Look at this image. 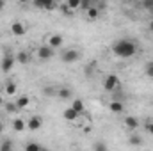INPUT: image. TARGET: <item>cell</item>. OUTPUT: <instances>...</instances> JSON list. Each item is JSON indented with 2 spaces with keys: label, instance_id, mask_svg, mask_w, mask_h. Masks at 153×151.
I'll return each instance as SVG.
<instances>
[{
  "label": "cell",
  "instance_id": "30",
  "mask_svg": "<svg viewBox=\"0 0 153 151\" xmlns=\"http://www.w3.org/2000/svg\"><path fill=\"white\" fill-rule=\"evenodd\" d=\"M5 9V2L4 0H0V11H4Z\"/></svg>",
  "mask_w": 153,
  "mask_h": 151
},
{
  "label": "cell",
  "instance_id": "3",
  "mask_svg": "<svg viewBox=\"0 0 153 151\" xmlns=\"http://www.w3.org/2000/svg\"><path fill=\"white\" fill-rule=\"evenodd\" d=\"M80 59V52L75 50V48H70V50H66V52H62V55H61V61L62 62H66V64H73Z\"/></svg>",
  "mask_w": 153,
  "mask_h": 151
},
{
  "label": "cell",
  "instance_id": "20",
  "mask_svg": "<svg viewBox=\"0 0 153 151\" xmlns=\"http://www.w3.org/2000/svg\"><path fill=\"white\" fill-rule=\"evenodd\" d=\"M85 14H87V18H89V20H96V18L100 16V11H98V7H96V5H93L91 9H87V11H85Z\"/></svg>",
  "mask_w": 153,
  "mask_h": 151
},
{
  "label": "cell",
  "instance_id": "24",
  "mask_svg": "<svg viewBox=\"0 0 153 151\" xmlns=\"http://www.w3.org/2000/svg\"><path fill=\"white\" fill-rule=\"evenodd\" d=\"M61 13H62L64 16H68V18H71V16H73V11H71L66 4H62V5H61Z\"/></svg>",
  "mask_w": 153,
  "mask_h": 151
},
{
  "label": "cell",
  "instance_id": "12",
  "mask_svg": "<svg viewBox=\"0 0 153 151\" xmlns=\"http://www.w3.org/2000/svg\"><path fill=\"white\" fill-rule=\"evenodd\" d=\"M109 110H111L112 114H123L125 105H123V101H116V100H112V101L109 103Z\"/></svg>",
  "mask_w": 153,
  "mask_h": 151
},
{
  "label": "cell",
  "instance_id": "17",
  "mask_svg": "<svg viewBox=\"0 0 153 151\" xmlns=\"http://www.w3.org/2000/svg\"><path fill=\"white\" fill-rule=\"evenodd\" d=\"M29 103H30V98H29L27 94H22V96L16 100V107H18V109H25V107H29Z\"/></svg>",
  "mask_w": 153,
  "mask_h": 151
},
{
  "label": "cell",
  "instance_id": "14",
  "mask_svg": "<svg viewBox=\"0 0 153 151\" xmlns=\"http://www.w3.org/2000/svg\"><path fill=\"white\" fill-rule=\"evenodd\" d=\"M71 109H73V110H75L78 115H80V114H84V110H85V107H84V101H82L80 98L73 100V101H71Z\"/></svg>",
  "mask_w": 153,
  "mask_h": 151
},
{
  "label": "cell",
  "instance_id": "16",
  "mask_svg": "<svg viewBox=\"0 0 153 151\" xmlns=\"http://www.w3.org/2000/svg\"><path fill=\"white\" fill-rule=\"evenodd\" d=\"M25 128H27V123H25L23 119L16 117V119L13 121V130H14V132H23Z\"/></svg>",
  "mask_w": 153,
  "mask_h": 151
},
{
  "label": "cell",
  "instance_id": "10",
  "mask_svg": "<svg viewBox=\"0 0 153 151\" xmlns=\"http://www.w3.org/2000/svg\"><path fill=\"white\" fill-rule=\"evenodd\" d=\"M14 57H16V62H20V64H29V62H30V59H32V55H30L29 52H25V50L18 52Z\"/></svg>",
  "mask_w": 153,
  "mask_h": 151
},
{
  "label": "cell",
  "instance_id": "21",
  "mask_svg": "<svg viewBox=\"0 0 153 151\" xmlns=\"http://www.w3.org/2000/svg\"><path fill=\"white\" fill-rule=\"evenodd\" d=\"M20 110L18 107H16V103H13V101H5V112L7 114H16Z\"/></svg>",
  "mask_w": 153,
  "mask_h": 151
},
{
  "label": "cell",
  "instance_id": "9",
  "mask_svg": "<svg viewBox=\"0 0 153 151\" xmlns=\"http://www.w3.org/2000/svg\"><path fill=\"white\" fill-rule=\"evenodd\" d=\"M25 32H27L25 23H22V21H14V23L11 25V34H13V36H23Z\"/></svg>",
  "mask_w": 153,
  "mask_h": 151
},
{
  "label": "cell",
  "instance_id": "33",
  "mask_svg": "<svg viewBox=\"0 0 153 151\" xmlns=\"http://www.w3.org/2000/svg\"><path fill=\"white\" fill-rule=\"evenodd\" d=\"M2 103H4V96L0 94V105H2Z\"/></svg>",
  "mask_w": 153,
  "mask_h": 151
},
{
  "label": "cell",
  "instance_id": "5",
  "mask_svg": "<svg viewBox=\"0 0 153 151\" xmlns=\"http://www.w3.org/2000/svg\"><path fill=\"white\" fill-rule=\"evenodd\" d=\"M53 53H55V50H52L48 44H43V46H39L38 48V59L39 61H50L52 57H53Z\"/></svg>",
  "mask_w": 153,
  "mask_h": 151
},
{
  "label": "cell",
  "instance_id": "19",
  "mask_svg": "<svg viewBox=\"0 0 153 151\" xmlns=\"http://www.w3.org/2000/svg\"><path fill=\"white\" fill-rule=\"evenodd\" d=\"M0 151H14V144L11 139H5L4 142H0Z\"/></svg>",
  "mask_w": 153,
  "mask_h": 151
},
{
  "label": "cell",
  "instance_id": "32",
  "mask_svg": "<svg viewBox=\"0 0 153 151\" xmlns=\"http://www.w3.org/2000/svg\"><path fill=\"white\" fill-rule=\"evenodd\" d=\"M148 27H150V30H152V32H153V20H152V21H150V25H148Z\"/></svg>",
  "mask_w": 153,
  "mask_h": 151
},
{
  "label": "cell",
  "instance_id": "15",
  "mask_svg": "<svg viewBox=\"0 0 153 151\" xmlns=\"http://www.w3.org/2000/svg\"><path fill=\"white\" fill-rule=\"evenodd\" d=\"M16 91H18V87H16V82H14V80L5 82V94H7V96H14Z\"/></svg>",
  "mask_w": 153,
  "mask_h": 151
},
{
  "label": "cell",
  "instance_id": "1",
  "mask_svg": "<svg viewBox=\"0 0 153 151\" xmlns=\"http://www.w3.org/2000/svg\"><path fill=\"white\" fill-rule=\"evenodd\" d=\"M112 53L119 59H130L137 53V43L134 39H117L112 43Z\"/></svg>",
  "mask_w": 153,
  "mask_h": 151
},
{
  "label": "cell",
  "instance_id": "13",
  "mask_svg": "<svg viewBox=\"0 0 153 151\" xmlns=\"http://www.w3.org/2000/svg\"><path fill=\"white\" fill-rule=\"evenodd\" d=\"M57 96L61 98V100H71V96H73V93H71V89L68 87V85H62L59 91H57Z\"/></svg>",
  "mask_w": 153,
  "mask_h": 151
},
{
  "label": "cell",
  "instance_id": "25",
  "mask_svg": "<svg viewBox=\"0 0 153 151\" xmlns=\"http://www.w3.org/2000/svg\"><path fill=\"white\" fill-rule=\"evenodd\" d=\"M39 150H41V146H39L38 142H29L25 146V151H39Z\"/></svg>",
  "mask_w": 153,
  "mask_h": 151
},
{
  "label": "cell",
  "instance_id": "18",
  "mask_svg": "<svg viewBox=\"0 0 153 151\" xmlns=\"http://www.w3.org/2000/svg\"><path fill=\"white\" fill-rule=\"evenodd\" d=\"M62 117L66 119V121H76V117H78V114L70 107V109H66L64 112H62Z\"/></svg>",
  "mask_w": 153,
  "mask_h": 151
},
{
  "label": "cell",
  "instance_id": "27",
  "mask_svg": "<svg viewBox=\"0 0 153 151\" xmlns=\"http://www.w3.org/2000/svg\"><path fill=\"white\" fill-rule=\"evenodd\" d=\"M146 75L150 76V78H153V62H148L146 64Z\"/></svg>",
  "mask_w": 153,
  "mask_h": 151
},
{
  "label": "cell",
  "instance_id": "29",
  "mask_svg": "<svg viewBox=\"0 0 153 151\" xmlns=\"http://www.w3.org/2000/svg\"><path fill=\"white\" fill-rule=\"evenodd\" d=\"M146 130H148V133H150V135H153V121L146 123Z\"/></svg>",
  "mask_w": 153,
  "mask_h": 151
},
{
  "label": "cell",
  "instance_id": "23",
  "mask_svg": "<svg viewBox=\"0 0 153 151\" xmlns=\"http://www.w3.org/2000/svg\"><path fill=\"white\" fill-rule=\"evenodd\" d=\"M93 151H109V148H107V144H105V142L98 141V142L94 144V148H93Z\"/></svg>",
  "mask_w": 153,
  "mask_h": 151
},
{
  "label": "cell",
  "instance_id": "26",
  "mask_svg": "<svg viewBox=\"0 0 153 151\" xmlns=\"http://www.w3.org/2000/svg\"><path fill=\"white\" fill-rule=\"evenodd\" d=\"M130 144H134V146H141V144H143V139H141L139 135H132V137H130Z\"/></svg>",
  "mask_w": 153,
  "mask_h": 151
},
{
  "label": "cell",
  "instance_id": "6",
  "mask_svg": "<svg viewBox=\"0 0 153 151\" xmlns=\"http://www.w3.org/2000/svg\"><path fill=\"white\" fill-rule=\"evenodd\" d=\"M62 43H64V38L61 36V34H52L48 41H46V44L52 48V50H57V48H61L62 46Z\"/></svg>",
  "mask_w": 153,
  "mask_h": 151
},
{
  "label": "cell",
  "instance_id": "22",
  "mask_svg": "<svg viewBox=\"0 0 153 151\" xmlns=\"http://www.w3.org/2000/svg\"><path fill=\"white\" fill-rule=\"evenodd\" d=\"M66 5H68L71 11H75V9H80V5H82V0H68V2H66Z\"/></svg>",
  "mask_w": 153,
  "mask_h": 151
},
{
  "label": "cell",
  "instance_id": "31",
  "mask_svg": "<svg viewBox=\"0 0 153 151\" xmlns=\"http://www.w3.org/2000/svg\"><path fill=\"white\" fill-rule=\"evenodd\" d=\"M4 132V123H2V119H0V133Z\"/></svg>",
  "mask_w": 153,
  "mask_h": 151
},
{
  "label": "cell",
  "instance_id": "34",
  "mask_svg": "<svg viewBox=\"0 0 153 151\" xmlns=\"http://www.w3.org/2000/svg\"><path fill=\"white\" fill-rule=\"evenodd\" d=\"M39 151H50V150H46V148H41V150H39Z\"/></svg>",
  "mask_w": 153,
  "mask_h": 151
},
{
  "label": "cell",
  "instance_id": "2",
  "mask_svg": "<svg viewBox=\"0 0 153 151\" xmlns=\"http://www.w3.org/2000/svg\"><path fill=\"white\" fill-rule=\"evenodd\" d=\"M119 85H121V82H119L117 75H107L105 78H103V89H105V91H109V93L116 91Z\"/></svg>",
  "mask_w": 153,
  "mask_h": 151
},
{
  "label": "cell",
  "instance_id": "4",
  "mask_svg": "<svg viewBox=\"0 0 153 151\" xmlns=\"http://www.w3.org/2000/svg\"><path fill=\"white\" fill-rule=\"evenodd\" d=\"M14 62H16V57H14L13 53H5V55L2 57V62H0V70H2L4 73H7V71L13 70Z\"/></svg>",
  "mask_w": 153,
  "mask_h": 151
},
{
  "label": "cell",
  "instance_id": "28",
  "mask_svg": "<svg viewBox=\"0 0 153 151\" xmlns=\"http://www.w3.org/2000/svg\"><path fill=\"white\" fill-rule=\"evenodd\" d=\"M143 7L148 9V11H153V0H144L143 2Z\"/></svg>",
  "mask_w": 153,
  "mask_h": 151
},
{
  "label": "cell",
  "instance_id": "8",
  "mask_svg": "<svg viewBox=\"0 0 153 151\" xmlns=\"http://www.w3.org/2000/svg\"><path fill=\"white\" fill-rule=\"evenodd\" d=\"M34 5L39 7V9H46V11H53V9L57 7V4H55L53 0H36Z\"/></svg>",
  "mask_w": 153,
  "mask_h": 151
},
{
  "label": "cell",
  "instance_id": "11",
  "mask_svg": "<svg viewBox=\"0 0 153 151\" xmlns=\"http://www.w3.org/2000/svg\"><path fill=\"white\" fill-rule=\"evenodd\" d=\"M125 126L128 128V130H137L139 128V119L137 117H134V115H128V117H125Z\"/></svg>",
  "mask_w": 153,
  "mask_h": 151
},
{
  "label": "cell",
  "instance_id": "7",
  "mask_svg": "<svg viewBox=\"0 0 153 151\" xmlns=\"http://www.w3.org/2000/svg\"><path fill=\"white\" fill-rule=\"evenodd\" d=\"M41 126H43L41 117H38V115H30V117H29V121H27V128H29V130L36 132V130H41Z\"/></svg>",
  "mask_w": 153,
  "mask_h": 151
}]
</instances>
